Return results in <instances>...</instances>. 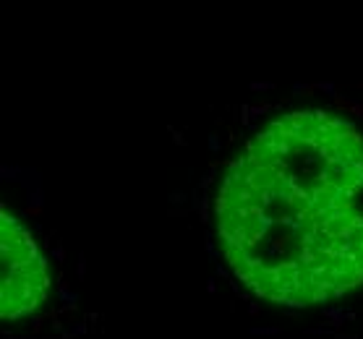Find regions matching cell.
Instances as JSON below:
<instances>
[{
    "label": "cell",
    "mask_w": 363,
    "mask_h": 339,
    "mask_svg": "<svg viewBox=\"0 0 363 339\" xmlns=\"http://www.w3.org/2000/svg\"><path fill=\"white\" fill-rule=\"evenodd\" d=\"M230 269L256 295L311 306L363 285V133L324 110L262 128L215 201Z\"/></svg>",
    "instance_id": "cell-1"
},
{
    "label": "cell",
    "mask_w": 363,
    "mask_h": 339,
    "mask_svg": "<svg viewBox=\"0 0 363 339\" xmlns=\"http://www.w3.org/2000/svg\"><path fill=\"white\" fill-rule=\"evenodd\" d=\"M0 219V269H3V285H0V314L6 321H16L32 314L48 295V264L42 258L37 243L29 230L16 217L3 209Z\"/></svg>",
    "instance_id": "cell-2"
}]
</instances>
